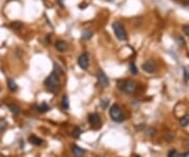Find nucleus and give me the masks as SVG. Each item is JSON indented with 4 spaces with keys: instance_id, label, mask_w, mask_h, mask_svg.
I'll return each instance as SVG.
<instances>
[{
    "instance_id": "1",
    "label": "nucleus",
    "mask_w": 189,
    "mask_h": 157,
    "mask_svg": "<svg viewBox=\"0 0 189 157\" xmlns=\"http://www.w3.org/2000/svg\"><path fill=\"white\" fill-rule=\"evenodd\" d=\"M44 87L46 90L51 93H57L60 90V79H59V75L56 72H53L51 75H48L44 80Z\"/></svg>"
},
{
    "instance_id": "2",
    "label": "nucleus",
    "mask_w": 189,
    "mask_h": 157,
    "mask_svg": "<svg viewBox=\"0 0 189 157\" xmlns=\"http://www.w3.org/2000/svg\"><path fill=\"white\" fill-rule=\"evenodd\" d=\"M109 116L115 122H122V121H124V119H125L124 114H123V112H122V109L120 108V105L117 104H112V107H110Z\"/></svg>"
},
{
    "instance_id": "3",
    "label": "nucleus",
    "mask_w": 189,
    "mask_h": 157,
    "mask_svg": "<svg viewBox=\"0 0 189 157\" xmlns=\"http://www.w3.org/2000/svg\"><path fill=\"white\" fill-rule=\"evenodd\" d=\"M118 88L120 89V91H122L123 93L126 94H132V93L136 92L137 90V83L132 80H124L122 82H119Z\"/></svg>"
},
{
    "instance_id": "4",
    "label": "nucleus",
    "mask_w": 189,
    "mask_h": 157,
    "mask_svg": "<svg viewBox=\"0 0 189 157\" xmlns=\"http://www.w3.org/2000/svg\"><path fill=\"white\" fill-rule=\"evenodd\" d=\"M112 29H114L115 35L116 37L121 41H124L127 39V33L126 30H125L124 26L119 21H116V22L112 23Z\"/></svg>"
},
{
    "instance_id": "5",
    "label": "nucleus",
    "mask_w": 189,
    "mask_h": 157,
    "mask_svg": "<svg viewBox=\"0 0 189 157\" xmlns=\"http://www.w3.org/2000/svg\"><path fill=\"white\" fill-rule=\"evenodd\" d=\"M78 65L82 70L86 71L89 67V55L88 53H82L78 58Z\"/></svg>"
},
{
    "instance_id": "6",
    "label": "nucleus",
    "mask_w": 189,
    "mask_h": 157,
    "mask_svg": "<svg viewBox=\"0 0 189 157\" xmlns=\"http://www.w3.org/2000/svg\"><path fill=\"white\" fill-rule=\"evenodd\" d=\"M97 78L98 81H99V84L101 85L102 88H107L109 85V79L106 76V74L104 73V71L99 69L97 72Z\"/></svg>"
},
{
    "instance_id": "7",
    "label": "nucleus",
    "mask_w": 189,
    "mask_h": 157,
    "mask_svg": "<svg viewBox=\"0 0 189 157\" xmlns=\"http://www.w3.org/2000/svg\"><path fill=\"white\" fill-rule=\"evenodd\" d=\"M142 69H143L144 72L148 73V74H153L156 71V63L153 60H147L142 65Z\"/></svg>"
},
{
    "instance_id": "8",
    "label": "nucleus",
    "mask_w": 189,
    "mask_h": 157,
    "mask_svg": "<svg viewBox=\"0 0 189 157\" xmlns=\"http://www.w3.org/2000/svg\"><path fill=\"white\" fill-rule=\"evenodd\" d=\"M55 49L60 53H64L67 50V45L63 40H57L55 42Z\"/></svg>"
},
{
    "instance_id": "9",
    "label": "nucleus",
    "mask_w": 189,
    "mask_h": 157,
    "mask_svg": "<svg viewBox=\"0 0 189 157\" xmlns=\"http://www.w3.org/2000/svg\"><path fill=\"white\" fill-rule=\"evenodd\" d=\"M72 153L76 157H82L85 154V150L76 146V144H74V146H72Z\"/></svg>"
},
{
    "instance_id": "10",
    "label": "nucleus",
    "mask_w": 189,
    "mask_h": 157,
    "mask_svg": "<svg viewBox=\"0 0 189 157\" xmlns=\"http://www.w3.org/2000/svg\"><path fill=\"white\" fill-rule=\"evenodd\" d=\"M88 121H89L90 124L96 126V124H98L100 122V116L97 113H92V114L88 115Z\"/></svg>"
},
{
    "instance_id": "11",
    "label": "nucleus",
    "mask_w": 189,
    "mask_h": 157,
    "mask_svg": "<svg viewBox=\"0 0 189 157\" xmlns=\"http://www.w3.org/2000/svg\"><path fill=\"white\" fill-rule=\"evenodd\" d=\"M28 141L31 142V143H33L34 146H41L43 142L42 139H41L40 137H37L36 135H32V136H29Z\"/></svg>"
},
{
    "instance_id": "12",
    "label": "nucleus",
    "mask_w": 189,
    "mask_h": 157,
    "mask_svg": "<svg viewBox=\"0 0 189 157\" xmlns=\"http://www.w3.org/2000/svg\"><path fill=\"white\" fill-rule=\"evenodd\" d=\"M7 88H9V91L15 92V91H17V89H18V85H17V83L14 79L9 78V79H7Z\"/></svg>"
},
{
    "instance_id": "13",
    "label": "nucleus",
    "mask_w": 189,
    "mask_h": 157,
    "mask_svg": "<svg viewBox=\"0 0 189 157\" xmlns=\"http://www.w3.org/2000/svg\"><path fill=\"white\" fill-rule=\"evenodd\" d=\"M9 110L13 113L14 115H19L20 114V108L18 107L17 104H9Z\"/></svg>"
},
{
    "instance_id": "14",
    "label": "nucleus",
    "mask_w": 189,
    "mask_h": 157,
    "mask_svg": "<svg viewBox=\"0 0 189 157\" xmlns=\"http://www.w3.org/2000/svg\"><path fill=\"white\" fill-rule=\"evenodd\" d=\"M179 122H180L181 127H187L189 124V115L186 114L185 116L181 117L180 120H179Z\"/></svg>"
},
{
    "instance_id": "15",
    "label": "nucleus",
    "mask_w": 189,
    "mask_h": 157,
    "mask_svg": "<svg viewBox=\"0 0 189 157\" xmlns=\"http://www.w3.org/2000/svg\"><path fill=\"white\" fill-rule=\"evenodd\" d=\"M61 107L63 108L64 110H67L70 108V101H68V97L64 95L62 97V100H61Z\"/></svg>"
},
{
    "instance_id": "16",
    "label": "nucleus",
    "mask_w": 189,
    "mask_h": 157,
    "mask_svg": "<svg viewBox=\"0 0 189 157\" xmlns=\"http://www.w3.org/2000/svg\"><path fill=\"white\" fill-rule=\"evenodd\" d=\"M38 112H40V113H45V112H47L48 110H50V107H48L47 104H45V102H42L40 105H39L38 108Z\"/></svg>"
},
{
    "instance_id": "17",
    "label": "nucleus",
    "mask_w": 189,
    "mask_h": 157,
    "mask_svg": "<svg viewBox=\"0 0 189 157\" xmlns=\"http://www.w3.org/2000/svg\"><path fill=\"white\" fill-rule=\"evenodd\" d=\"M81 134H82V130H81L79 127H76L72 132V135L75 138H79Z\"/></svg>"
},
{
    "instance_id": "18",
    "label": "nucleus",
    "mask_w": 189,
    "mask_h": 157,
    "mask_svg": "<svg viewBox=\"0 0 189 157\" xmlns=\"http://www.w3.org/2000/svg\"><path fill=\"white\" fill-rule=\"evenodd\" d=\"M22 26H23V24H22V22H20V21H15V22H12V23H11V28L14 29L15 31L20 30Z\"/></svg>"
},
{
    "instance_id": "19",
    "label": "nucleus",
    "mask_w": 189,
    "mask_h": 157,
    "mask_svg": "<svg viewBox=\"0 0 189 157\" xmlns=\"http://www.w3.org/2000/svg\"><path fill=\"white\" fill-rule=\"evenodd\" d=\"M92 37H93V32L87 30V31H84L82 33V39H84V40H89Z\"/></svg>"
},
{
    "instance_id": "20",
    "label": "nucleus",
    "mask_w": 189,
    "mask_h": 157,
    "mask_svg": "<svg viewBox=\"0 0 189 157\" xmlns=\"http://www.w3.org/2000/svg\"><path fill=\"white\" fill-rule=\"evenodd\" d=\"M129 71H130V73L132 75H137L138 74V69H137L136 65H134V62H131L130 65H129Z\"/></svg>"
},
{
    "instance_id": "21",
    "label": "nucleus",
    "mask_w": 189,
    "mask_h": 157,
    "mask_svg": "<svg viewBox=\"0 0 189 157\" xmlns=\"http://www.w3.org/2000/svg\"><path fill=\"white\" fill-rule=\"evenodd\" d=\"M100 104H101V108L102 109H107V107H108L109 104V100L107 99V98H104V99L101 100V102H100Z\"/></svg>"
},
{
    "instance_id": "22",
    "label": "nucleus",
    "mask_w": 189,
    "mask_h": 157,
    "mask_svg": "<svg viewBox=\"0 0 189 157\" xmlns=\"http://www.w3.org/2000/svg\"><path fill=\"white\" fill-rule=\"evenodd\" d=\"M168 157H179V153L175 150H172L168 153Z\"/></svg>"
},
{
    "instance_id": "23",
    "label": "nucleus",
    "mask_w": 189,
    "mask_h": 157,
    "mask_svg": "<svg viewBox=\"0 0 189 157\" xmlns=\"http://www.w3.org/2000/svg\"><path fill=\"white\" fill-rule=\"evenodd\" d=\"M183 32H184V34H185L186 36H188L189 37V26H183Z\"/></svg>"
},
{
    "instance_id": "24",
    "label": "nucleus",
    "mask_w": 189,
    "mask_h": 157,
    "mask_svg": "<svg viewBox=\"0 0 189 157\" xmlns=\"http://www.w3.org/2000/svg\"><path fill=\"white\" fill-rule=\"evenodd\" d=\"M183 71H184V74H185V80L187 81V80L189 79V74L187 73V71H186V69H184Z\"/></svg>"
},
{
    "instance_id": "25",
    "label": "nucleus",
    "mask_w": 189,
    "mask_h": 157,
    "mask_svg": "<svg viewBox=\"0 0 189 157\" xmlns=\"http://www.w3.org/2000/svg\"><path fill=\"white\" fill-rule=\"evenodd\" d=\"M185 4H187V6H189V0H185Z\"/></svg>"
},
{
    "instance_id": "26",
    "label": "nucleus",
    "mask_w": 189,
    "mask_h": 157,
    "mask_svg": "<svg viewBox=\"0 0 189 157\" xmlns=\"http://www.w3.org/2000/svg\"><path fill=\"white\" fill-rule=\"evenodd\" d=\"M131 157H141V156H139V155H137V154H134Z\"/></svg>"
}]
</instances>
